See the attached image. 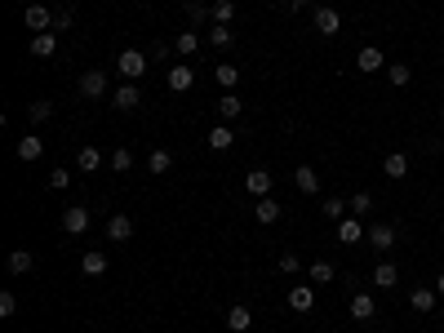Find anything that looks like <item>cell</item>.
I'll list each match as a JSON object with an SVG mask.
<instances>
[{"instance_id": "obj_1", "label": "cell", "mask_w": 444, "mask_h": 333, "mask_svg": "<svg viewBox=\"0 0 444 333\" xmlns=\"http://www.w3.org/2000/svg\"><path fill=\"white\" fill-rule=\"evenodd\" d=\"M147 67H151V58L142 54V49H125V54L116 58V71H120V76H125V80H138V76H142V71H147Z\"/></svg>"}, {"instance_id": "obj_2", "label": "cell", "mask_w": 444, "mask_h": 333, "mask_svg": "<svg viewBox=\"0 0 444 333\" xmlns=\"http://www.w3.org/2000/svg\"><path fill=\"white\" fill-rule=\"evenodd\" d=\"M107 89H112V80H107V71H85L80 76V98H107Z\"/></svg>"}, {"instance_id": "obj_3", "label": "cell", "mask_w": 444, "mask_h": 333, "mask_svg": "<svg viewBox=\"0 0 444 333\" xmlns=\"http://www.w3.org/2000/svg\"><path fill=\"white\" fill-rule=\"evenodd\" d=\"M311 22H316L320 36H338L342 31V14H338V9H329V5H320L316 14H311Z\"/></svg>"}, {"instance_id": "obj_4", "label": "cell", "mask_w": 444, "mask_h": 333, "mask_svg": "<svg viewBox=\"0 0 444 333\" xmlns=\"http://www.w3.org/2000/svg\"><path fill=\"white\" fill-rule=\"evenodd\" d=\"M22 22H27L36 36H40V31H54V14H49L45 5H27V9H22Z\"/></svg>"}, {"instance_id": "obj_5", "label": "cell", "mask_w": 444, "mask_h": 333, "mask_svg": "<svg viewBox=\"0 0 444 333\" xmlns=\"http://www.w3.org/2000/svg\"><path fill=\"white\" fill-rule=\"evenodd\" d=\"M138 102H142V93H138L134 80H125V85L112 93V107H116V111H138Z\"/></svg>"}, {"instance_id": "obj_6", "label": "cell", "mask_w": 444, "mask_h": 333, "mask_svg": "<svg viewBox=\"0 0 444 333\" xmlns=\"http://www.w3.org/2000/svg\"><path fill=\"white\" fill-rule=\"evenodd\" d=\"M271 183H275L271 169H249V173H245V192H249V196H258V200H262V196H271Z\"/></svg>"}, {"instance_id": "obj_7", "label": "cell", "mask_w": 444, "mask_h": 333, "mask_svg": "<svg viewBox=\"0 0 444 333\" xmlns=\"http://www.w3.org/2000/svg\"><path fill=\"white\" fill-rule=\"evenodd\" d=\"M346 316H351V320H360V325H365V320H374V316H378L374 293H355V298H351V307H346Z\"/></svg>"}, {"instance_id": "obj_8", "label": "cell", "mask_w": 444, "mask_h": 333, "mask_svg": "<svg viewBox=\"0 0 444 333\" xmlns=\"http://www.w3.org/2000/svg\"><path fill=\"white\" fill-rule=\"evenodd\" d=\"M85 227H89V209H85V205L63 209V231H67V235H80Z\"/></svg>"}, {"instance_id": "obj_9", "label": "cell", "mask_w": 444, "mask_h": 333, "mask_svg": "<svg viewBox=\"0 0 444 333\" xmlns=\"http://www.w3.org/2000/svg\"><path fill=\"white\" fill-rule=\"evenodd\" d=\"M293 187H298L303 196H316V192H320V173L311 169V164H298V169H293Z\"/></svg>"}, {"instance_id": "obj_10", "label": "cell", "mask_w": 444, "mask_h": 333, "mask_svg": "<svg viewBox=\"0 0 444 333\" xmlns=\"http://www.w3.org/2000/svg\"><path fill=\"white\" fill-rule=\"evenodd\" d=\"M382 63H387V58H382V49H378V45H365V49L355 54V67L365 71V76H374V71H382Z\"/></svg>"}, {"instance_id": "obj_11", "label": "cell", "mask_w": 444, "mask_h": 333, "mask_svg": "<svg viewBox=\"0 0 444 333\" xmlns=\"http://www.w3.org/2000/svg\"><path fill=\"white\" fill-rule=\"evenodd\" d=\"M365 240L374 245L378 254H387V249L395 245V227H391V222H378V227H369V235H365Z\"/></svg>"}, {"instance_id": "obj_12", "label": "cell", "mask_w": 444, "mask_h": 333, "mask_svg": "<svg viewBox=\"0 0 444 333\" xmlns=\"http://www.w3.org/2000/svg\"><path fill=\"white\" fill-rule=\"evenodd\" d=\"M289 307H293V311H316V289H311V284H293V289H289Z\"/></svg>"}, {"instance_id": "obj_13", "label": "cell", "mask_w": 444, "mask_h": 333, "mask_svg": "<svg viewBox=\"0 0 444 333\" xmlns=\"http://www.w3.org/2000/svg\"><path fill=\"white\" fill-rule=\"evenodd\" d=\"M107 240H134V218H125V213H116L112 222H107Z\"/></svg>"}, {"instance_id": "obj_14", "label": "cell", "mask_w": 444, "mask_h": 333, "mask_svg": "<svg viewBox=\"0 0 444 333\" xmlns=\"http://www.w3.org/2000/svg\"><path fill=\"white\" fill-rule=\"evenodd\" d=\"M374 284H378V289H395V284H400V267L382 258V263L374 267Z\"/></svg>"}, {"instance_id": "obj_15", "label": "cell", "mask_w": 444, "mask_h": 333, "mask_svg": "<svg viewBox=\"0 0 444 333\" xmlns=\"http://www.w3.org/2000/svg\"><path fill=\"white\" fill-rule=\"evenodd\" d=\"M365 235H369V231L360 227V218H355V213H351V218H342V222H338V240H342V245H360Z\"/></svg>"}, {"instance_id": "obj_16", "label": "cell", "mask_w": 444, "mask_h": 333, "mask_svg": "<svg viewBox=\"0 0 444 333\" xmlns=\"http://www.w3.org/2000/svg\"><path fill=\"white\" fill-rule=\"evenodd\" d=\"M191 80H196V71H191L187 63H174V67H169V89H174V93H187Z\"/></svg>"}, {"instance_id": "obj_17", "label": "cell", "mask_w": 444, "mask_h": 333, "mask_svg": "<svg viewBox=\"0 0 444 333\" xmlns=\"http://www.w3.org/2000/svg\"><path fill=\"white\" fill-rule=\"evenodd\" d=\"M382 173H387L391 183H400V178L409 173V156H404V151H391V156L382 160Z\"/></svg>"}, {"instance_id": "obj_18", "label": "cell", "mask_w": 444, "mask_h": 333, "mask_svg": "<svg viewBox=\"0 0 444 333\" xmlns=\"http://www.w3.org/2000/svg\"><path fill=\"white\" fill-rule=\"evenodd\" d=\"M45 156V142H40V134H27V138H18V160H40Z\"/></svg>"}, {"instance_id": "obj_19", "label": "cell", "mask_w": 444, "mask_h": 333, "mask_svg": "<svg viewBox=\"0 0 444 333\" xmlns=\"http://www.w3.org/2000/svg\"><path fill=\"white\" fill-rule=\"evenodd\" d=\"M254 218L262 222V227H271V222H280V205H275V196H262L254 205Z\"/></svg>"}, {"instance_id": "obj_20", "label": "cell", "mask_w": 444, "mask_h": 333, "mask_svg": "<svg viewBox=\"0 0 444 333\" xmlns=\"http://www.w3.org/2000/svg\"><path fill=\"white\" fill-rule=\"evenodd\" d=\"M54 49H58V31L31 36V54H36V58H54Z\"/></svg>"}, {"instance_id": "obj_21", "label": "cell", "mask_w": 444, "mask_h": 333, "mask_svg": "<svg viewBox=\"0 0 444 333\" xmlns=\"http://www.w3.org/2000/svg\"><path fill=\"white\" fill-rule=\"evenodd\" d=\"M76 169L98 173V169H102V151H98V147H80V151H76Z\"/></svg>"}, {"instance_id": "obj_22", "label": "cell", "mask_w": 444, "mask_h": 333, "mask_svg": "<svg viewBox=\"0 0 444 333\" xmlns=\"http://www.w3.org/2000/svg\"><path fill=\"white\" fill-rule=\"evenodd\" d=\"M249 325H254V311H249V307H231V311H227V329L231 333H249Z\"/></svg>"}, {"instance_id": "obj_23", "label": "cell", "mask_w": 444, "mask_h": 333, "mask_svg": "<svg viewBox=\"0 0 444 333\" xmlns=\"http://www.w3.org/2000/svg\"><path fill=\"white\" fill-rule=\"evenodd\" d=\"M231 142H236V129H231V125H213V129H209V147H213V151H227Z\"/></svg>"}, {"instance_id": "obj_24", "label": "cell", "mask_w": 444, "mask_h": 333, "mask_svg": "<svg viewBox=\"0 0 444 333\" xmlns=\"http://www.w3.org/2000/svg\"><path fill=\"white\" fill-rule=\"evenodd\" d=\"M80 271H85V276H107V254H98V249H89V254L80 258Z\"/></svg>"}, {"instance_id": "obj_25", "label": "cell", "mask_w": 444, "mask_h": 333, "mask_svg": "<svg viewBox=\"0 0 444 333\" xmlns=\"http://www.w3.org/2000/svg\"><path fill=\"white\" fill-rule=\"evenodd\" d=\"M209 14H213V22L231 27V22H236V0H213V5H209Z\"/></svg>"}, {"instance_id": "obj_26", "label": "cell", "mask_w": 444, "mask_h": 333, "mask_svg": "<svg viewBox=\"0 0 444 333\" xmlns=\"http://www.w3.org/2000/svg\"><path fill=\"white\" fill-rule=\"evenodd\" d=\"M209 45H213V49H231V45H236V31L222 27V22H213V27H209Z\"/></svg>"}, {"instance_id": "obj_27", "label": "cell", "mask_w": 444, "mask_h": 333, "mask_svg": "<svg viewBox=\"0 0 444 333\" xmlns=\"http://www.w3.org/2000/svg\"><path fill=\"white\" fill-rule=\"evenodd\" d=\"M218 116H222V121H240V93H231V89L222 93V98H218Z\"/></svg>"}, {"instance_id": "obj_28", "label": "cell", "mask_w": 444, "mask_h": 333, "mask_svg": "<svg viewBox=\"0 0 444 333\" xmlns=\"http://www.w3.org/2000/svg\"><path fill=\"white\" fill-rule=\"evenodd\" d=\"M320 213H325L329 222H342V218H346V200H338V196H325V200H320Z\"/></svg>"}, {"instance_id": "obj_29", "label": "cell", "mask_w": 444, "mask_h": 333, "mask_svg": "<svg viewBox=\"0 0 444 333\" xmlns=\"http://www.w3.org/2000/svg\"><path fill=\"white\" fill-rule=\"evenodd\" d=\"M49 116H54V102H49V98H36V102L27 107V121H31V125H45Z\"/></svg>"}, {"instance_id": "obj_30", "label": "cell", "mask_w": 444, "mask_h": 333, "mask_svg": "<svg viewBox=\"0 0 444 333\" xmlns=\"http://www.w3.org/2000/svg\"><path fill=\"white\" fill-rule=\"evenodd\" d=\"M31 267H36V258L27 254V249H14V254H9V271H14V276H27Z\"/></svg>"}, {"instance_id": "obj_31", "label": "cell", "mask_w": 444, "mask_h": 333, "mask_svg": "<svg viewBox=\"0 0 444 333\" xmlns=\"http://www.w3.org/2000/svg\"><path fill=\"white\" fill-rule=\"evenodd\" d=\"M196 49H200V36H196V31H183V36L174 40V54H178V58H191Z\"/></svg>"}, {"instance_id": "obj_32", "label": "cell", "mask_w": 444, "mask_h": 333, "mask_svg": "<svg viewBox=\"0 0 444 333\" xmlns=\"http://www.w3.org/2000/svg\"><path fill=\"white\" fill-rule=\"evenodd\" d=\"M387 80H391L395 89H404V85L413 80V67H409V63H391V67H387Z\"/></svg>"}, {"instance_id": "obj_33", "label": "cell", "mask_w": 444, "mask_h": 333, "mask_svg": "<svg viewBox=\"0 0 444 333\" xmlns=\"http://www.w3.org/2000/svg\"><path fill=\"white\" fill-rule=\"evenodd\" d=\"M147 169H151V173H169V169H174V156H169L164 147H155L151 156H147Z\"/></svg>"}, {"instance_id": "obj_34", "label": "cell", "mask_w": 444, "mask_h": 333, "mask_svg": "<svg viewBox=\"0 0 444 333\" xmlns=\"http://www.w3.org/2000/svg\"><path fill=\"white\" fill-rule=\"evenodd\" d=\"M213 76H218L222 89H236V85H240V67H236V63H218V71H213Z\"/></svg>"}, {"instance_id": "obj_35", "label": "cell", "mask_w": 444, "mask_h": 333, "mask_svg": "<svg viewBox=\"0 0 444 333\" xmlns=\"http://www.w3.org/2000/svg\"><path fill=\"white\" fill-rule=\"evenodd\" d=\"M436 298H440V293H436V289H413V293H409V302H413V311H431V307H436Z\"/></svg>"}, {"instance_id": "obj_36", "label": "cell", "mask_w": 444, "mask_h": 333, "mask_svg": "<svg viewBox=\"0 0 444 333\" xmlns=\"http://www.w3.org/2000/svg\"><path fill=\"white\" fill-rule=\"evenodd\" d=\"M107 164H112V169H116V173H125V169H134V151H129V147H116V151H112V160H107Z\"/></svg>"}, {"instance_id": "obj_37", "label": "cell", "mask_w": 444, "mask_h": 333, "mask_svg": "<svg viewBox=\"0 0 444 333\" xmlns=\"http://www.w3.org/2000/svg\"><path fill=\"white\" fill-rule=\"evenodd\" d=\"M346 209H351V213H355V218H365V213H369V209H374V196H369V192H355L351 200H346Z\"/></svg>"}, {"instance_id": "obj_38", "label": "cell", "mask_w": 444, "mask_h": 333, "mask_svg": "<svg viewBox=\"0 0 444 333\" xmlns=\"http://www.w3.org/2000/svg\"><path fill=\"white\" fill-rule=\"evenodd\" d=\"M307 276H311V284H329L333 276H338V271H333V263H311Z\"/></svg>"}, {"instance_id": "obj_39", "label": "cell", "mask_w": 444, "mask_h": 333, "mask_svg": "<svg viewBox=\"0 0 444 333\" xmlns=\"http://www.w3.org/2000/svg\"><path fill=\"white\" fill-rule=\"evenodd\" d=\"M275 267H280V276H298V271H303V258H298V254H280Z\"/></svg>"}, {"instance_id": "obj_40", "label": "cell", "mask_w": 444, "mask_h": 333, "mask_svg": "<svg viewBox=\"0 0 444 333\" xmlns=\"http://www.w3.org/2000/svg\"><path fill=\"white\" fill-rule=\"evenodd\" d=\"M187 18H191V22H213V14L200 5V0H191V5H187Z\"/></svg>"}, {"instance_id": "obj_41", "label": "cell", "mask_w": 444, "mask_h": 333, "mask_svg": "<svg viewBox=\"0 0 444 333\" xmlns=\"http://www.w3.org/2000/svg\"><path fill=\"white\" fill-rule=\"evenodd\" d=\"M49 187H54V192H67V187H71V169H54L49 173Z\"/></svg>"}, {"instance_id": "obj_42", "label": "cell", "mask_w": 444, "mask_h": 333, "mask_svg": "<svg viewBox=\"0 0 444 333\" xmlns=\"http://www.w3.org/2000/svg\"><path fill=\"white\" fill-rule=\"evenodd\" d=\"M14 311H18V298H14V293L5 289V293H0V320H9Z\"/></svg>"}, {"instance_id": "obj_43", "label": "cell", "mask_w": 444, "mask_h": 333, "mask_svg": "<svg viewBox=\"0 0 444 333\" xmlns=\"http://www.w3.org/2000/svg\"><path fill=\"white\" fill-rule=\"evenodd\" d=\"M71 18H76L71 9H58V14H54V31H67V27H71Z\"/></svg>"}, {"instance_id": "obj_44", "label": "cell", "mask_w": 444, "mask_h": 333, "mask_svg": "<svg viewBox=\"0 0 444 333\" xmlns=\"http://www.w3.org/2000/svg\"><path fill=\"white\" fill-rule=\"evenodd\" d=\"M311 5V0H289V9H307Z\"/></svg>"}, {"instance_id": "obj_45", "label": "cell", "mask_w": 444, "mask_h": 333, "mask_svg": "<svg viewBox=\"0 0 444 333\" xmlns=\"http://www.w3.org/2000/svg\"><path fill=\"white\" fill-rule=\"evenodd\" d=\"M436 293H440V298H444V276H440V280H436Z\"/></svg>"}, {"instance_id": "obj_46", "label": "cell", "mask_w": 444, "mask_h": 333, "mask_svg": "<svg viewBox=\"0 0 444 333\" xmlns=\"http://www.w3.org/2000/svg\"><path fill=\"white\" fill-rule=\"evenodd\" d=\"M440 125H444V111H440Z\"/></svg>"}, {"instance_id": "obj_47", "label": "cell", "mask_w": 444, "mask_h": 333, "mask_svg": "<svg viewBox=\"0 0 444 333\" xmlns=\"http://www.w3.org/2000/svg\"><path fill=\"white\" fill-rule=\"evenodd\" d=\"M440 333H444V325H440Z\"/></svg>"}]
</instances>
